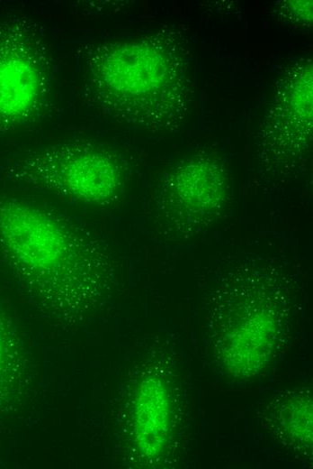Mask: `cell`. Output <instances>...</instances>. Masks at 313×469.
<instances>
[{
	"mask_svg": "<svg viewBox=\"0 0 313 469\" xmlns=\"http://www.w3.org/2000/svg\"><path fill=\"white\" fill-rule=\"evenodd\" d=\"M84 60L91 97L108 117L151 132L173 131L189 117L194 83L179 29L95 44Z\"/></svg>",
	"mask_w": 313,
	"mask_h": 469,
	"instance_id": "obj_1",
	"label": "cell"
},
{
	"mask_svg": "<svg viewBox=\"0 0 313 469\" xmlns=\"http://www.w3.org/2000/svg\"><path fill=\"white\" fill-rule=\"evenodd\" d=\"M0 254L62 305H75L93 295L109 261L104 244L83 225L15 198H0Z\"/></svg>",
	"mask_w": 313,
	"mask_h": 469,
	"instance_id": "obj_2",
	"label": "cell"
},
{
	"mask_svg": "<svg viewBox=\"0 0 313 469\" xmlns=\"http://www.w3.org/2000/svg\"><path fill=\"white\" fill-rule=\"evenodd\" d=\"M8 178L68 201L105 206L122 191L125 170L111 150L90 142L46 145L22 157Z\"/></svg>",
	"mask_w": 313,
	"mask_h": 469,
	"instance_id": "obj_3",
	"label": "cell"
},
{
	"mask_svg": "<svg viewBox=\"0 0 313 469\" xmlns=\"http://www.w3.org/2000/svg\"><path fill=\"white\" fill-rule=\"evenodd\" d=\"M48 53L31 27L7 24L0 32V129L40 116L49 97Z\"/></svg>",
	"mask_w": 313,
	"mask_h": 469,
	"instance_id": "obj_4",
	"label": "cell"
},
{
	"mask_svg": "<svg viewBox=\"0 0 313 469\" xmlns=\"http://www.w3.org/2000/svg\"><path fill=\"white\" fill-rule=\"evenodd\" d=\"M264 133L280 148L294 152L312 133V62L298 61L279 79L265 115Z\"/></svg>",
	"mask_w": 313,
	"mask_h": 469,
	"instance_id": "obj_5",
	"label": "cell"
},
{
	"mask_svg": "<svg viewBox=\"0 0 313 469\" xmlns=\"http://www.w3.org/2000/svg\"><path fill=\"white\" fill-rule=\"evenodd\" d=\"M170 395L165 381L147 374L139 382L132 400L133 443L147 461L159 458L168 444L172 422Z\"/></svg>",
	"mask_w": 313,
	"mask_h": 469,
	"instance_id": "obj_6",
	"label": "cell"
},
{
	"mask_svg": "<svg viewBox=\"0 0 313 469\" xmlns=\"http://www.w3.org/2000/svg\"><path fill=\"white\" fill-rule=\"evenodd\" d=\"M222 169L210 159H196L178 166L163 184L162 198L168 207L211 209L226 195Z\"/></svg>",
	"mask_w": 313,
	"mask_h": 469,
	"instance_id": "obj_7",
	"label": "cell"
},
{
	"mask_svg": "<svg viewBox=\"0 0 313 469\" xmlns=\"http://www.w3.org/2000/svg\"><path fill=\"white\" fill-rule=\"evenodd\" d=\"M274 331V321L266 312L247 317L222 343V360L227 370L239 377L257 372L273 352Z\"/></svg>",
	"mask_w": 313,
	"mask_h": 469,
	"instance_id": "obj_8",
	"label": "cell"
},
{
	"mask_svg": "<svg viewBox=\"0 0 313 469\" xmlns=\"http://www.w3.org/2000/svg\"><path fill=\"white\" fill-rule=\"evenodd\" d=\"M288 430L294 437L307 443H311L312 413L311 406L307 401L304 405L298 404L291 408L289 414Z\"/></svg>",
	"mask_w": 313,
	"mask_h": 469,
	"instance_id": "obj_9",
	"label": "cell"
},
{
	"mask_svg": "<svg viewBox=\"0 0 313 469\" xmlns=\"http://www.w3.org/2000/svg\"><path fill=\"white\" fill-rule=\"evenodd\" d=\"M288 5L296 18H302L307 20L308 23L311 25L312 22V1H290Z\"/></svg>",
	"mask_w": 313,
	"mask_h": 469,
	"instance_id": "obj_10",
	"label": "cell"
},
{
	"mask_svg": "<svg viewBox=\"0 0 313 469\" xmlns=\"http://www.w3.org/2000/svg\"><path fill=\"white\" fill-rule=\"evenodd\" d=\"M4 332L2 320L0 318V372L4 363Z\"/></svg>",
	"mask_w": 313,
	"mask_h": 469,
	"instance_id": "obj_11",
	"label": "cell"
}]
</instances>
